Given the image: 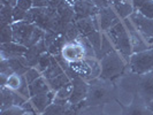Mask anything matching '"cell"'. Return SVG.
Listing matches in <instances>:
<instances>
[{"mask_svg": "<svg viewBox=\"0 0 153 115\" xmlns=\"http://www.w3.org/2000/svg\"><path fill=\"white\" fill-rule=\"evenodd\" d=\"M12 29L13 42L19 43L28 48L38 44L40 40L44 39L45 36V30H43L33 23H28L25 21L12 23Z\"/></svg>", "mask_w": 153, "mask_h": 115, "instance_id": "cell-1", "label": "cell"}, {"mask_svg": "<svg viewBox=\"0 0 153 115\" xmlns=\"http://www.w3.org/2000/svg\"><path fill=\"white\" fill-rule=\"evenodd\" d=\"M89 93L85 99L88 106H101L111 101L112 96L114 94L113 82L105 78H94L89 82Z\"/></svg>", "mask_w": 153, "mask_h": 115, "instance_id": "cell-2", "label": "cell"}, {"mask_svg": "<svg viewBox=\"0 0 153 115\" xmlns=\"http://www.w3.org/2000/svg\"><path fill=\"white\" fill-rule=\"evenodd\" d=\"M105 33L108 37V39L111 40V43L113 44L115 51L121 54L126 61L129 62L130 56L134 54V51H132L129 33H128V30H127L124 23L121 21L113 28L106 31Z\"/></svg>", "mask_w": 153, "mask_h": 115, "instance_id": "cell-3", "label": "cell"}, {"mask_svg": "<svg viewBox=\"0 0 153 115\" xmlns=\"http://www.w3.org/2000/svg\"><path fill=\"white\" fill-rule=\"evenodd\" d=\"M100 77L114 82L116 78H119L124 73L128 62L123 59L121 54L114 50L100 59Z\"/></svg>", "mask_w": 153, "mask_h": 115, "instance_id": "cell-4", "label": "cell"}, {"mask_svg": "<svg viewBox=\"0 0 153 115\" xmlns=\"http://www.w3.org/2000/svg\"><path fill=\"white\" fill-rule=\"evenodd\" d=\"M69 65L76 75L88 82L94 78H98L101 73L100 60H98L97 58H84L79 61L70 62Z\"/></svg>", "mask_w": 153, "mask_h": 115, "instance_id": "cell-5", "label": "cell"}, {"mask_svg": "<svg viewBox=\"0 0 153 115\" xmlns=\"http://www.w3.org/2000/svg\"><path fill=\"white\" fill-rule=\"evenodd\" d=\"M128 67L132 74L143 75L153 69V47L149 50L134 53L128 62Z\"/></svg>", "mask_w": 153, "mask_h": 115, "instance_id": "cell-6", "label": "cell"}, {"mask_svg": "<svg viewBox=\"0 0 153 115\" xmlns=\"http://www.w3.org/2000/svg\"><path fill=\"white\" fill-rule=\"evenodd\" d=\"M134 25L136 27L138 32L150 46L153 45V20L147 19L138 10H135L129 17Z\"/></svg>", "mask_w": 153, "mask_h": 115, "instance_id": "cell-7", "label": "cell"}, {"mask_svg": "<svg viewBox=\"0 0 153 115\" xmlns=\"http://www.w3.org/2000/svg\"><path fill=\"white\" fill-rule=\"evenodd\" d=\"M137 94L138 99L144 104H149L153 100V69L146 74L139 75Z\"/></svg>", "mask_w": 153, "mask_h": 115, "instance_id": "cell-8", "label": "cell"}, {"mask_svg": "<svg viewBox=\"0 0 153 115\" xmlns=\"http://www.w3.org/2000/svg\"><path fill=\"white\" fill-rule=\"evenodd\" d=\"M73 84V92L69 97V102L71 105H77L82 101H85L88 93H89V82L83 79L78 75L71 79Z\"/></svg>", "mask_w": 153, "mask_h": 115, "instance_id": "cell-9", "label": "cell"}, {"mask_svg": "<svg viewBox=\"0 0 153 115\" xmlns=\"http://www.w3.org/2000/svg\"><path fill=\"white\" fill-rule=\"evenodd\" d=\"M97 17L99 21V27L101 32H106L111 28L116 25L117 23L121 22L120 17L115 13V10L112 6L99 8V10L97 13Z\"/></svg>", "mask_w": 153, "mask_h": 115, "instance_id": "cell-10", "label": "cell"}, {"mask_svg": "<svg viewBox=\"0 0 153 115\" xmlns=\"http://www.w3.org/2000/svg\"><path fill=\"white\" fill-rule=\"evenodd\" d=\"M128 30L129 37H130L131 46H132V51L134 53H138V52H143L150 48V45L145 42V39L142 37V35L138 32L136 27L134 25V23L131 22L130 19H126L122 21Z\"/></svg>", "mask_w": 153, "mask_h": 115, "instance_id": "cell-11", "label": "cell"}, {"mask_svg": "<svg viewBox=\"0 0 153 115\" xmlns=\"http://www.w3.org/2000/svg\"><path fill=\"white\" fill-rule=\"evenodd\" d=\"M61 55L65 60L70 63V62L79 61L85 58L84 48L78 42H67L63 47H62Z\"/></svg>", "mask_w": 153, "mask_h": 115, "instance_id": "cell-12", "label": "cell"}, {"mask_svg": "<svg viewBox=\"0 0 153 115\" xmlns=\"http://www.w3.org/2000/svg\"><path fill=\"white\" fill-rule=\"evenodd\" d=\"M27 52H28V47L21 45L19 43H15V42L1 44V59H5V60L25 55Z\"/></svg>", "mask_w": 153, "mask_h": 115, "instance_id": "cell-13", "label": "cell"}, {"mask_svg": "<svg viewBox=\"0 0 153 115\" xmlns=\"http://www.w3.org/2000/svg\"><path fill=\"white\" fill-rule=\"evenodd\" d=\"M54 99H55V92L51 90V91L46 92V93H42V94H37L35 97H31L30 101L35 106L37 113L43 114L46 111V108L53 102Z\"/></svg>", "mask_w": 153, "mask_h": 115, "instance_id": "cell-14", "label": "cell"}, {"mask_svg": "<svg viewBox=\"0 0 153 115\" xmlns=\"http://www.w3.org/2000/svg\"><path fill=\"white\" fill-rule=\"evenodd\" d=\"M120 20L123 21L126 19H129L131 14L135 12V7L132 4V0H114L111 5Z\"/></svg>", "mask_w": 153, "mask_h": 115, "instance_id": "cell-15", "label": "cell"}, {"mask_svg": "<svg viewBox=\"0 0 153 115\" xmlns=\"http://www.w3.org/2000/svg\"><path fill=\"white\" fill-rule=\"evenodd\" d=\"M75 25H76L78 32L82 36H89L93 31H98L94 27V23L92 20V16L90 17H83V19H78L75 21Z\"/></svg>", "mask_w": 153, "mask_h": 115, "instance_id": "cell-16", "label": "cell"}, {"mask_svg": "<svg viewBox=\"0 0 153 115\" xmlns=\"http://www.w3.org/2000/svg\"><path fill=\"white\" fill-rule=\"evenodd\" d=\"M51 91L50 84L47 82L44 76L39 77L38 79H36L33 83L29 85V92H30V98L35 97L37 94H42V93H46V92Z\"/></svg>", "mask_w": 153, "mask_h": 115, "instance_id": "cell-17", "label": "cell"}, {"mask_svg": "<svg viewBox=\"0 0 153 115\" xmlns=\"http://www.w3.org/2000/svg\"><path fill=\"white\" fill-rule=\"evenodd\" d=\"M135 10L153 20V0H132Z\"/></svg>", "mask_w": 153, "mask_h": 115, "instance_id": "cell-18", "label": "cell"}, {"mask_svg": "<svg viewBox=\"0 0 153 115\" xmlns=\"http://www.w3.org/2000/svg\"><path fill=\"white\" fill-rule=\"evenodd\" d=\"M65 73V70L62 68L61 66H60V63L58 62V60L55 59V56L53 55V58H52V62H51V65L48 66V68L46 69L45 71H43V76L45 77L46 79L48 81V79H53L55 77H58L59 75H61Z\"/></svg>", "mask_w": 153, "mask_h": 115, "instance_id": "cell-19", "label": "cell"}, {"mask_svg": "<svg viewBox=\"0 0 153 115\" xmlns=\"http://www.w3.org/2000/svg\"><path fill=\"white\" fill-rule=\"evenodd\" d=\"M14 106V91L6 86H1V111Z\"/></svg>", "mask_w": 153, "mask_h": 115, "instance_id": "cell-20", "label": "cell"}, {"mask_svg": "<svg viewBox=\"0 0 153 115\" xmlns=\"http://www.w3.org/2000/svg\"><path fill=\"white\" fill-rule=\"evenodd\" d=\"M47 82H48V84H50L51 90L54 92H56V91H59L61 88H63L65 85H67L68 83H70L71 79H70V77H69L66 73H63V74L59 75L58 77L53 78V79H48Z\"/></svg>", "mask_w": 153, "mask_h": 115, "instance_id": "cell-21", "label": "cell"}, {"mask_svg": "<svg viewBox=\"0 0 153 115\" xmlns=\"http://www.w3.org/2000/svg\"><path fill=\"white\" fill-rule=\"evenodd\" d=\"M25 82V78L23 75H19V74H12L10 76H8V79L6 82V88L10 89L12 91H19L21 89V86L24 84Z\"/></svg>", "mask_w": 153, "mask_h": 115, "instance_id": "cell-22", "label": "cell"}, {"mask_svg": "<svg viewBox=\"0 0 153 115\" xmlns=\"http://www.w3.org/2000/svg\"><path fill=\"white\" fill-rule=\"evenodd\" d=\"M89 42L91 43L92 47L96 52L97 59H100V50H101V38H102V32L101 31H93L89 36H86Z\"/></svg>", "mask_w": 153, "mask_h": 115, "instance_id": "cell-23", "label": "cell"}, {"mask_svg": "<svg viewBox=\"0 0 153 115\" xmlns=\"http://www.w3.org/2000/svg\"><path fill=\"white\" fill-rule=\"evenodd\" d=\"M13 8L9 4H4L1 7V23L2 25H9L14 23L13 20Z\"/></svg>", "mask_w": 153, "mask_h": 115, "instance_id": "cell-24", "label": "cell"}, {"mask_svg": "<svg viewBox=\"0 0 153 115\" xmlns=\"http://www.w3.org/2000/svg\"><path fill=\"white\" fill-rule=\"evenodd\" d=\"M52 58H53V55H52V54H50L48 52H45L44 54H42V55H40L38 62H37V65H36L35 67L38 69L42 74H43V71H45L46 69L48 68V66L51 65V62H52Z\"/></svg>", "mask_w": 153, "mask_h": 115, "instance_id": "cell-25", "label": "cell"}, {"mask_svg": "<svg viewBox=\"0 0 153 115\" xmlns=\"http://www.w3.org/2000/svg\"><path fill=\"white\" fill-rule=\"evenodd\" d=\"M114 46L111 43V40L108 39L105 32H102V38H101V50H100V59L102 56H105L106 54L111 53L112 51H114ZM99 59V60H100Z\"/></svg>", "mask_w": 153, "mask_h": 115, "instance_id": "cell-26", "label": "cell"}, {"mask_svg": "<svg viewBox=\"0 0 153 115\" xmlns=\"http://www.w3.org/2000/svg\"><path fill=\"white\" fill-rule=\"evenodd\" d=\"M0 38H1V44L13 42V29H12V24H9V25H2L1 27Z\"/></svg>", "mask_w": 153, "mask_h": 115, "instance_id": "cell-27", "label": "cell"}, {"mask_svg": "<svg viewBox=\"0 0 153 115\" xmlns=\"http://www.w3.org/2000/svg\"><path fill=\"white\" fill-rule=\"evenodd\" d=\"M23 76L25 78L27 83L30 85L31 83H33L36 79H38L39 77H42L43 75H42V73H40L36 67H30V68L25 71V74H24Z\"/></svg>", "mask_w": 153, "mask_h": 115, "instance_id": "cell-28", "label": "cell"}, {"mask_svg": "<svg viewBox=\"0 0 153 115\" xmlns=\"http://www.w3.org/2000/svg\"><path fill=\"white\" fill-rule=\"evenodd\" d=\"M71 92H73V84L70 82L67 85H65L63 88H61L59 91L55 92V98L62 100H69V97H70Z\"/></svg>", "mask_w": 153, "mask_h": 115, "instance_id": "cell-29", "label": "cell"}, {"mask_svg": "<svg viewBox=\"0 0 153 115\" xmlns=\"http://www.w3.org/2000/svg\"><path fill=\"white\" fill-rule=\"evenodd\" d=\"M78 115H102V107L101 106H86L83 109H81Z\"/></svg>", "mask_w": 153, "mask_h": 115, "instance_id": "cell-30", "label": "cell"}, {"mask_svg": "<svg viewBox=\"0 0 153 115\" xmlns=\"http://www.w3.org/2000/svg\"><path fill=\"white\" fill-rule=\"evenodd\" d=\"M25 113L21 106H12L5 111H1V115H23Z\"/></svg>", "mask_w": 153, "mask_h": 115, "instance_id": "cell-31", "label": "cell"}, {"mask_svg": "<svg viewBox=\"0 0 153 115\" xmlns=\"http://www.w3.org/2000/svg\"><path fill=\"white\" fill-rule=\"evenodd\" d=\"M25 16H27V12L25 10L19 8L17 6H15V7L13 8V20H14V22L24 21Z\"/></svg>", "mask_w": 153, "mask_h": 115, "instance_id": "cell-32", "label": "cell"}, {"mask_svg": "<svg viewBox=\"0 0 153 115\" xmlns=\"http://www.w3.org/2000/svg\"><path fill=\"white\" fill-rule=\"evenodd\" d=\"M21 107L24 109V112L25 113H28V114L30 115H39L38 113H37V111H36V108H35V106L32 105V102L30 101V99L28 100V101H25L24 104H23Z\"/></svg>", "mask_w": 153, "mask_h": 115, "instance_id": "cell-33", "label": "cell"}, {"mask_svg": "<svg viewBox=\"0 0 153 115\" xmlns=\"http://www.w3.org/2000/svg\"><path fill=\"white\" fill-rule=\"evenodd\" d=\"M32 5L36 8H45L51 6V0H32Z\"/></svg>", "mask_w": 153, "mask_h": 115, "instance_id": "cell-34", "label": "cell"}, {"mask_svg": "<svg viewBox=\"0 0 153 115\" xmlns=\"http://www.w3.org/2000/svg\"><path fill=\"white\" fill-rule=\"evenodd\" d=\"M23 115H30V114H28V113H24Z\"/></svg>", "mask_w": 153, "mask_h": 115, "instance_id": "cell-35", "label": "cell"}, {"mask_svg": "<svg viewBox=\"0 0 153 115\" xmlns=\"http://www.w3.org/2000/svg\"><path fill=\"white\" fill-rule=\"evenodd\" d=\"M39 115H45V114H39Z\"/></svg>", "mask_w": 153, "mask_h": 115, "instance_id": "cell-36", "label": "cell"}, {"mask_svg": "<svg viewBox=\"0 0 153 115\" xmlns=\"http://www.w3.org/2000/svg\"><path fill=\"white\" fill-rule=\"evenodd\" d=\"M150 47H153V45H152V46H150Z\"/></svg>", "mask_w": 153, "mask_h": 115, "instance_id": "cell-37", "label": "cell"}]
</instances>
